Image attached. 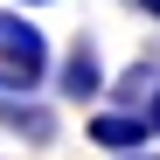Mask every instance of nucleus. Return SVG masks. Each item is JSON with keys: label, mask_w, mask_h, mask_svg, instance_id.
<instances>
[{"label": "nucleus", "mask_w": 160, "mask_h": 160, "mask_svg": "<svg viewBox=\"0 0 160 160\" xmlns=\"http://www.w3.org/2000/svg\"><path fill=\"white\" fill-rule=\"evenodd\" d=\"M132 7H139V14H153V21H160V0H132Z\"/></svg>", "instance_id": "obj_7"}, {"label": "nucleus", "mask_w": 160, "mask_h": 160, "mask_svg": "<svg viewBox=\"0 0 160 160\" xmlns=\"http://www.w3.org/2000/svg\"><path fill=\"white\" fill-rule=\"evenodd\" d=\"M0 132H21L28 146H49L56 139V112L35 104V91H7L0 84Z\"/></svg>", "instance_id": "obj_4"}, {"label": "nucleus", "mask_w": 160, "mask_h": 160, "mask_svg": "<svg viewBox=\"0 0 160 160\" xmlns=\"http://www.w3.org/2000/svg\"><path fill=\"white\" fill-rule=\"evenodd\" d=\"M153 98H160V70L153 63H132V70L112 77V104H118V112H146Z\"/></svg>", "instance_id": "obj_5"}, {"label": "nucleus", "mask_w": 160, "mask_h": 160, "mask_svg": "<svg viewBox=\"0 0 160 160\" xmlns=\"http://www.w3.org/2000/svg\"><path fill=\"white\" fill-rule=\"evenodd\" d=\"M49 77H56L49 35L21 7H0V84H7V91H35V84H49Z\"/></svg>", "instance_id": "obj_1"}, {"label": "nucleus", "mask_w": 160, "mask_h": 160, "mask_svg": "<svg viewBox=\"0 0 160 160\" xmlns=\"http://www.w3.org/2000/svg\"><path fill=\"white\" fill-rule=\"evenodd\" d=\"M112 160H160V146H139V153H112Z\"/></svg>", "instance_id": "obj_6"}, {"label": "nucleus", "mask_w": 160, "mask_h": 160, "mask_svg": "<svg viewBox=\"0 0 160 160\" xmlns=\"http://www.w3.org/2000/svg\"><path fill=\"white\" fill-rule=\"evenodd\" d=\"M7 7H49V0H7Z\"/></svg>", "instance_id": "obj_8"}, {"label": "nucleus", "mask_w": 160, "mask_h": 160, "mask_svg": "<svg viewBox=\"0 0 160 160\" xmlns=\"http://www.w3.org/2000/svg\"><path fill=\"white\" fill-rule=\"evenodd\" d=\"M104 91H112V84H104V56H98V42L77 35L63 56H56V98H63V104H98Z\"/></svg>", "instance_id": "obj_2"}, {"label": "nucleus", "mask_w": 160, "mask_h": 160, "mask_svg": "<svg viewBox=\"0 0 160 160\" xmlns=\"http://www.w3.org/2000/svg\"><path fill=\"white\" fill-rule=\"evenodd\" d=\"M84 139H91L98 153H139V146H153V118H146V112H118V104H104V112L84 118Z\"/></svg>", "instance_id": "obj_3"}]
</instances>
